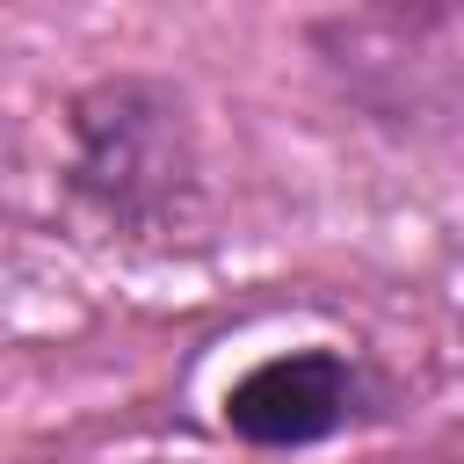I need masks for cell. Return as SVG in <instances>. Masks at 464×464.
I'll return each instance as SVG.
<instances>
[{
  "mask_svg": "<svg viewBox=\"0 0 464 464\" xmlns=\"http://www.w3.org/2000/svg\"><path fill=\"white\" fill-rule=\"evenodd\" d=\"M65 138H72L65 181L102 225H116L130 239L188 225L196 130L181 116V94H167L160 80H102L72 102Z\"/></svg>",
  "mask_w": 464,
  "mask_h": 464,
  "instance_id": "obj_1",
  "label": "cell"
},
{
  "mask_svg": "<svg viewBox=\"0 0 464 464\" xmlns=\"http://www.w3.org/2000/svg\"><path fill=\"white\" fill-rule=\"evenodd\" d=\"M334 87L392 130H450L457 109V0H355L319 29Z\"/></svg>",
  "mask_w": 464,
  "mask_h": 464,
  "instance_id": "obj_2",
  "label": "cell"
},
{
  "mask_svg": "<svg viewBox=\"0 0 464 464\" xmlns=\"http://www.w3.org/2000/svg\"><path fill=\"white\" fill-rule=\"evenodd\" d=\"M362 406V370L341 348H283L261 355L225 392V420L254 450H312L341 435Z\"/></svg>",
  "mask_w": 464,
  "mask_h": 464,
  "instance_id": "obj_3",
  "label": "cell"
}]
</instances>
